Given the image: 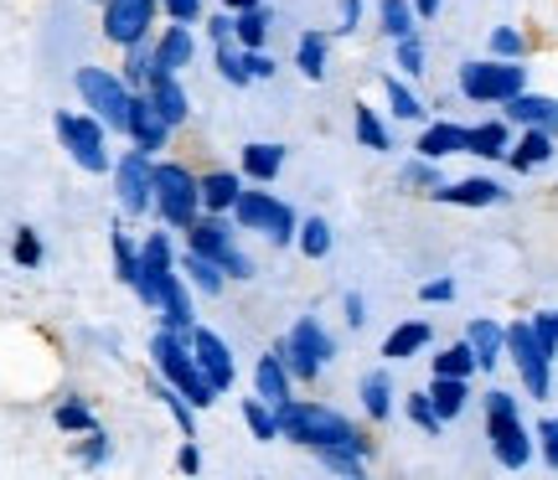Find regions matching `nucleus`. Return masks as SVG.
I'll return each mask as SVG.
<instances>
[{
    "instance_id": "nucleus-1",
    "label": "nucleus",
    "mask_w": 558,
    "mask_h": 480,
    "mask_svg": "<svg viewBox=\"0 0 558 480\" xmlns=\"http://www.w3.org/2000/svg\"><path fill=\"white\" fill-rule=\"evenodd\" d=\"M275 419H279V440L295 444V450H326V444H352V450H362L367 460H373V434L362 429L357 419H347L341 408H331V403H316V398H284L275 403Z\"/></svg>"
},
{
    "instance_id": "nucleus-2",
    "label": "nucleus",
    "mask_w": 558,
    "mask_h": 480,
    "mask_svg": "<svg viewBox=\"0 0 558 480\" xmlns=\"http://www.w3.org/2000/svg\"><path fill=\"white\" fill-rule=\"evenodd\" d=\"M486 450H492V460L501 470H527V465L538 460V434L522 423V398L518 393H507V387H486Z\"/></svg>"
},
{
    "instance_id": "nucleus-3",
    "label": "nucleus",
    "mask_w": 558,
    "mask_h": 480,
    "mask_svg": "<svg viewBox=\"0 0 558 480\" xmlns=\"http://www.w3.org/2000/svg\"><path fill=\"white\" fill-rule=\"evenodd\" d=\"M145 352H150V372H156V378H166L171 387H181V393L192 398V408H197V414H207V408L222 398L218 382L207 378V372L197 367V357H192V341H186V331L156 325Z\"/></svg>"
},
{
    "instance_id": "nucleus-4",
    "label": "nucleus",
    "mask_w": 558,
    "mask_h": 480,
    "mask_svg": "<svg viewBox=\"0 0 558 480\" xmlns=\"http://www.w3.org/2000/svg\"><path fill=\"white\" fill-rule=\"evenodd\" d=\"M73 94H78V103L88 109V114H99V120L109 124V135H114V140H124V135H130V114H135L140 94L124 83L120 67L83 62L78 73H73Z\"/></svg>"
},
{
    "instance_id": "nucleus-5",
    "label": "nucleus",
    "mask_w": 558,
    "mask_h": 480,
    "mask_svg": "<svg viewBox=\"0 0 558 480\" xmlns=\"http://www.w3.org/2000/svg\"><path fill=\"white\" fill-rule=\"evenodd\" d=\"M181 248L207 254V259L228 274V284H248L254 274H259V263H254V254L239 243V227H233L228 212H197V222L181 233Z\"/></svg>"
},
{
    "instance_id": "nucleus-6",
    "label": "nucleus",
    "mask_w": 558,
    "mask_h": 480,
    "mask_svg": "<svg viewBox=\"0 0 558 480\" xmlns=\"http://www.w3.org/2000/svg\"><path fill=\"white\" fill-rule=\"evenodd\" d=\"M52 135H58L62 156L78 165L83 176H109L114 171V150H109V124L99 114H88V109H58L52 114Z\"/></svg>"
},
{
    "instance_id": "nucleus-7",
    "label": "nucleus",
    "mask_w": 558,
    "mask_h": 480,
    "mask_svg": "<svg viewBox=\"0 0 558 480\" xmlns=\"http://www.w3.org/2000/svg\"><path fill=\"white\" fill-rule=\"evenodd\" d=\"M228 218H233V227H239V233H254V238L275 243V248H295L300 212L279 197V192H269V186H254V181H248Z\"/></svg>"
},
{
    "instance_id": "nucleus-8",
    "label": "nucleus",
    "mask_w": 558,
    "mask_h": 480,
    "mask_svg": "<svg viewBox=\"0 0 558 480\" xmlns=\"http://www.w3.org/2000/svg\"><path fill=\"white\" fill-rule=\"evenodd\" d=\"M527 83V62H512V58H471L456 67V94L476 109H501L507 99H518Z\"/></svg>"
},
{
    "instance_id": "nucleus-9",
    "label": "nucleus",
    "mask_w": 558,
    "mask_h": 480,
    "mask_svg": "<svg viewBox=\"0 0 558 480\" xmlns=\"http://www.w3.org/2000/svg\"><path fill=\"white\" fill-rule=\"evenodd\" d=\"M202 212L197 197V165H186L177 156H156V201H150V218L171 233H186Z\"/></svg>"
},
{
    "instance_id": "nucleus-10",
    "label": "nucleus",
    "mask_w": 558,
    "mask_h": 480,
    "mask_svg": "<svg viewBox=\"0 0 558 480\" xmlns=\"http://www.w3.org/2000/svg\"><path fill=\"white\" fill-rule=\"evenodd\" d=\"M275 346L284 352L295 382H320V372L337 361V336H331V325H326L320 316H300Z\"/></svg>"
},
{
    "instance_id": "nucleus-11",
    "label": "nucleus",
    "mask_w": 558,
    "mask_h": 480,
    "mask_svg": "<svg viewBox=\"0 0 558 480\" xmlns=\"http://www.w3.org/2000/svg\"><path fill=\"white\" fill-rule=\"evenodd\" d=\"M507 361L518 367L522 393H527L533 403H548V398H554V357L543 352L538 331H533V320H507Z\"/></svg>"
},
{
    "instance_id": "nucleus-12",
    "label": "nucleus",
    "mask_w": 558,
    "mask_h": 480,
    "mask_svg": "<svg viewBox=\"0 0 558 480\" xmlns=\"http://www.w3.org/2000/svg\"><path fill=\"white\" fill-rule=\"evenodd\" d=\"M160 0H104L99 5V37L124 52V47H140V41H156L160 32Z\"/></svg>"
},
{
    "instance_id": "nucleus-13",
    "label": "nucleus",
    "mask_w": 558,
    "mask_h": 480,
    "mask_svg": "<svg viewBox=\"0 0 558 480\" xmlns=\"http://www.w3.org/2000/svg\"><path fill=\"white\" fill-rule=\"evenodd\" d=\"M114 207H120V218H150V201H156V156H145V150H120L114 156Z\"/></svg>"
},
{
    "instance_id": "nucleus-14",
    "label": "nucleus",
    "mask_w": 558,
    "mask_h": 480,
    "mask_svg": "<svg viewBox=\"0 0 558 480\" xmlns=\"http://www.w3.org/2000/svg\"><path fill=\"white\" fill-rule=\"evenodd\" d=\"M181 269V248L171 238V227H156V233H145L140 238V274H135V300L150 310L160 295V284L171 280Z\"/></svg>"
},
{
    "instance_id": "nucleus-15",
    "label": "nucleus",
    "mask_w": 558,
    "mask_h": 480,
    "mask_svg": "<svg viewBox=\"0 0 558 480\" xmlns=\"http://www.w3.org/2000/svg\"><path fill=\"white\" fill-rule=\"evenodd\" d=\"M186 341H192V357H197V367H202V372H207L213 382H218V393H228V387L239 382V361H233V346H228V341H222L213 325H202V320L192 325V331H186Z\"/></svg>"
},
{
    "instance_id": "nucleus-16",
    "label": "nucleus",
    "mask_w": 558,
    "mask_h": 480,
    "mask_svg": "<svg viewBox=\"0 0 558 480\" xmlns=\"http://www.w3.org/2000/svg\"><path fill=\"white\" fill-rule=\"evenodd\" d=\"M429 201H445V207H507L512 192L497 176H460V181H439Z\"/></svg>"
},
{
    "instance_id": "nucleus-17",
    "label": "nucleus",
    "mask_w": 558,
    "mask_h": 480,
    "mask_svg": "<svg viewBox=\"0 0 558 480\" xmlns=\"http://www.w3.org/2000/svg\"><path fill=\"white\" fill-rule=\"evenodd\" d=\"M150 316H156V325H171V331H192V325H197V290L186 284V274H181V269L160 284Z\"/></svg>"
},
{
    "instance_id": "nucleus-18",
    "label": "nucleus",
    "mask_w": 558,
    "mask_h": 480,
    "mask_svg": "<svg viewBox=\"0 0 558 480\" xmlns=\"http://www.w3.org/2000/svg\"><path fill=\"white\" fill-rule=\"evenodd\" d=\"M156 52V73H186L197 67V26H181V21H166L150 41Z\"/></svg>"
},
{
    "instance_id": "nucleus-19",
    "label": "nucleus",
    "mask_w": 558,
    "mask_h": 480,
    "mask_svg": "<svg viewBox=\"0 0 558 480\" xmlns=\"http://www.w3.org/2000/svg\"><path fill=\"white\" fill-rule=\"evenodd\" d=\"M295 387L300 382H295V372H290L284 352L269 341L259 357H254V393H259L264 403H284V398H295Z\"/></svg>"
},
{
    "instance_id": "nucleus-20",
    "label": "nucleus",
    "mask_w": 558,
    "mask_h": 480,
    "mask_svg": "<svg viewBox=\"0 0 558 480\" xmlns=\"http://www.w3.org/2000/svg\"><path fill=\"white\" fill-rule=\"evenodd\" d=\"M145 99L156 103V114L171 124L177 135L192 124V94H186L181 73H156V78H150V88H145Z\"/></svg>"
},
{
    "instance_id": "nucleus-21",
    "label": "nucleus",
    "mask_w": 558,
    "mask_h": 480,
    "mask_svg": "<svg viewBox=\"0 0 558 480\" xmlns=\"http://www.w3.org/2000/svg\"><path fill=\"white\" fill-rule=\"evenodd\" d=\"M501 114L512 120V130H548V135H558V99H554V94L522 88L518 99L501 103Z\"/></svg>"
},
{
    "instance_id": "nucleus-22",
    "label": "nucleus",
    "mask_w": 558,
    "mask_h": 480,
    "mask_svg": "<svg viewBox=\"0 0 558 480\" xmlns=\"http://www.w3.org/2000/svg\"><path fill=\"white\" fill-rule=\"evenodd\" d=\"M124 140L135 145V150H145V156H166V150H171V140H177V130L160 120L156 103L140 94V99H135V114H130V135H124Z\"/></svg>"
},
{
    "instance_id": "nucleus-23",
    "label": "nucleus",
    "mask_w": 558,
    "mask_h": 480,
    "mask_svg": "<svg viewBox=\"0 0 558 480\" xmlns=\"http://www.w3.org/2000/svg\"><path fill=\"white\" fill-rule=\"evenodd\" d=\"M554 156H558V135H548V130H518L501 165H512L518 176H533L543 165H554Z\"/></svg>"
},
{
    "instance_id": "nucleus-24",
    "label": "nucleus",
    "mask_w": 558,
    "mask_h": 480,
    "mask_svg": "<svg viewBox=\"0 0 558 480\" xmlns=\"http://www.w3.org/2000/svg\"><path fill=\"white\" fill-rule=\"evenodd\" d=\"M248 186L239 165H207L197 171V197H202V212H233L239 192Z\"/></svg>"
},
{
    "instance_id": "nucleus-25",
    "label": "nucleus",
    "mask_w": 558,
    "mask_h": 480,
    "mask_svg": "<svg viewBox=\"0 0 558 480\" xmlns=\"http://www.w3.org/2000/svg\"><path fill=\"white\" fill-rule=\"evenodd\" d=\"M465 130L471 124H460V120H424L414 135V156H429L439 165L450 156H465Z\"/></svg>"
},
{
    "instance_id": "nucleus-26",
    "label": "nucleus",
    "mask_w": 558,
    "mask_h": 480,
    "mask_svg": "<svg viewBox=\"0 0 558 480\" xmlns=\"http://www.w3.org/2000/svg\"><path fill=\"white\" fill-rule=\"evenodd\" d=\"M393 398H399V387H393V372H388V367H367L357 378V403H362V419L367 423L393 419Z\"/></svg>"
},
{
    "instance_id": "nucleus-27",
    "label": "nucleus",
    "mask_w": 558,
    "mask_h": 480,
    "mask_svg": "<svg viewBox=\"0 0 558 480\" xmlns=\"http://www.w3.org/2000/svg\"><path fill=\"white\" fill-rule=\"evenodd\" d=\"M284 160H290V150H284L279 140L239 145V171H243V181H254V186H275L279 171H284Z\"/></svg>"
},
{
    "instance_id": "nucleus-28",
    "label": "nucleus",
    "mask_w": 558,
    "mask_h": 480,
    "mask_svg": "<svg viewBox=\"0 0 558 480\" xmlns=\"http://www.w3.org/2000/svg\"><path fill=\"white\" fill-rule=\"evenodd\" d=\"M429 346H435V325H429V320H418V316H409V320H399V325L383 336L378 357L393 367V361H414L418 352H429Z\"/></svg>"
},
{
    "instance_id": "nucleus-29",
    "label": "nucleus",
    "mask_w": 558,
    "mask_h": 480,
    "mask_svg": "<svg viewBox=\"0 0 558 480\" xmlns=\"http://www.w3.org/2000/svg\"><path fill=\"white\" fill-rule=\"evenodd\" d=\"M512 120L507 114H492V120H476L471 130H465V156L476 160H507V150H512Z\"/></svg>"
},
{
    "instance_id": "nucleus-30",
    "label": "nucleus",
    "mask_w": 558,
    "mask_h": 480,
    "mask_svg": "<svg viewBox=\"0 0 558 480\" xmlns=\"http://www.w3.org/2000/svg\"><path fill=\"white\" fill-rule=\"evenodd\" d=\"M465 341H471V352H476L481 372H497L501 357H507V320L476 316L471 325H465Z\"/></svg>"
},
{
    "instance_id": "nucleus-31",
    "label": "nucleus",
    "mask_w": 558,
    "mask_h": 480,
    "mask_svg": "<svg viewBox=\"0 0 558 480\" xmlns=\"http://www.w3.org/2000/svg\"><path fill=\"white\" fill-rule=\"evenodd\" d=\"M295 73L305 83H326V73H331V32H320V26L300 32V41H295Z\"/></svg>"
},
{
    "instance_id": "nucleus-32",
    "label": "nucleus",
    "mask_w": 558,
    "mask_h": 480,
    "mask_svg": "<svg viewBox=\"0 0 558 480\" xmlns=\"http://www.w3.org/2000/svg\"><path fill=\"white\" fill-rule=\"evenodd\" d=\"M383 99H388V114H393L399 124H424L429 120V103L418 99L414 78H403V73H388V78H383Z\"/></svg>"
},
{
    "instance_id": "nucleus-33",
    "label": "nucleus",
    "mask_w": 558,
    "mask_h": 480,
    "mask_svg": "<svg viewBox=\"0 0 558 480\" xmlns=\"http://www.w3.org/2000/svg\"><path fill=\"white\" fill-rule=\"evenodd\" d=\"M181 274H186V284L197 290L202 300H218L222 290H228V274L207 254H197V248H181Z\"/></svg>"
},
{
    "instance_id": "nucleus-34",
    "label": "nucleus",
    "mask_w": 558,
    "mask_h": 480,
    "mask_svg": "<svg viewBox=\"0 0 558 480\" xmlns=\"http://www.w3.org/2000/svg\"><path fill=\"white\" fill-rule=\"evenodd\" d=\"M429 403H435V414L445 423H456L471 408V378H439V372H429Z\"/></svg>"
},
{
    "instance_id": "nucleus-35",
    "label": "nucleus",
    "mask_w": 558,
    "mask_h": 480,
    "mask_svg": "<svg viewBox=\"0 0 558 480\" xmlns=\"http://www.w3.org/2000/svg\"><path fill=\"white\" fill-rule=\"evenodd\" d=\"M352 135H357V145L373 150V156H388V150H393V130H388V120H383L373 103H357V109H352Z\"/></svg>"
},
{
    "instance_id": "nucleus-36",
    "label": "nucleus",
    "mask_w": 558,
    "mask_h": 480,
    "mask_svg": "<svg viewBox=\"0 0 558 480\" xmlns=\"http://www.w3.org/2000/svg\"><path fill=\"white\" fill-rule=\"evenodd\" d=\"M52 429L68 434V440H78L88 429H99V414H94V403L83 398V393H68V398H58V408H52Z\"/></svg>"
},
{
    "instance_id": "nucleus-37",
    "label": "nucleus",
    "mask_w": 558,
    "mask_h": 480,
    "mask_svg": "<svg viewBox=\"0 0 558 480\" xmlns=\"http://www.w3.org/2000/svg\"><path fill=\"white\" fill-rule=\"evenodd\" d=\"M331 248H337V227L320 218H300V233H295V254L300 259H311V263H320V259H331Z\"/></svg>"
},
{
    "instance_id": "nucleus-38",
    "label": "nucleus",
    "mask_w": 558,
    "mask_h": 480,
    "mask_svg": "<svg viewBox=\"0 0 558 480\" xmlns=\"http://www.w3.org/2000/svg\"><path fill=\"white\" fill-rule=\"evenodd\" d=\"M109 263H114V280L124 290H135V274H140V243L124 233V222H109Z\"/></svg>"
},
{
    "instance_id": "nucleus-39",
    "label": "nucleus",
    "mask_w": 558,
    "mask_h": 480,
    "mask_svg": "<svg viewBox=\"0 0 558 480\" xmlns=\"http://www.w3.org/2000/svg\"><path fill=\"white\" fill-rule=\"evenodd\" d=\"M311 460H316L320 470L341 476V480H362L367 476V465H373L362 450H352V444H326V450H311Z\"/></svg>"
},
{
    "instance_id": "nucleus-40",
    "label": "nucleus",
    "mask_w": 558,
    "mask_h": 480,
    "mask_svg": "<svg viewBox=\"0 0 558 480\" xmlns=\"http://www.w3.org/2000/svg\"><path fill=\"white\" fill-rule=\"evenodd\" d=\"M439 181H445V171H439V160H429V156H409L399 165V192H409V197H435Z\"/></svg>"
},
{
    "instance_id": "nucleus-41",
    "label": "nucleus",
    "mask_w": 558,
    "mask_h": 480,
    "mask_svg": "<svg viewBox=\"0 0 558 480\" xmlns=\"http://www.w3.org/2000/svg\"><path fill=\"white\" fill-rule=\"evenodd\" d=\"M429 372H439V378H476V352H471V341L460 336L450 341V346H439L435 357H429Z\"/></svg>"
},
{
    "instance_id": "nucleus-42",
    "label": "nucleus",
    "mask_w": 558,
    "mask_h": 480,
    "mask_svg": "<svg viewBox=\"0 0 558 480\" xmlns=\"http://www.w3.org/2000/svg\"><path fill=\"white\" fill-rule=\"evenodd\" d=\"M269 32H275V11L269 5H248L233 16V41L239 47H269Z\"/></svg>"
},
{
    "instance_id": "nucleus-43",
    "label": "nucleus",
    "mask_w": 558,
    "mask_h": 480,
    "mask_svg": "<svg viewBox=\"0 0 558 480\" xmlns=\"http://www.w3.org/2000/svg\"><path fill=\"white\" fill-rule=\"evenodd\" d=\"M239 414H243V429H248V440H259V444H275V440H279L275 403H264L259 393H254V398L239 403Z\"/></svg>"
},
{
    "instance_id": "nucleus-44",
    "label": "nucleus",
    "mask_w": 558,
    "mask_h": 480,
    "mask_svg": "<svg viewBox=\"0 0 558 480\" xmlns=\"http://www.w3.org/2000/svg\"><path fill=\"white\" fill-rule=\"evenodd\" d=\"M378 32L388 41H399V37H409V32H418L414 0H378Z\"/></svg>"
},
{
    "instance_id": "nucleus-45",
    "label": "nucleus",
    "mask_w": 558,
    "mask_h": 480,
    "mask_svg": "<svg viewBox=\"0 0 558 480\" xmlns=\"http://www.w3.org/2000/svg\"><path fill=\"white\" fill-rule=\"evenodd\" d=\"M73 460L83 465V470H104V465L114 460V434L109 429H88V434H78V444H73Z\"/></svg>"
},
{
    "instance_id": "nucleus-46",
    "label": "nucleus",
    "mask_w": 558,
    "mask_h": 480,
    "mask_svg": "<svg viewBox=\"0 0 558 480\" xmlns=\"http://www.w3.org/2000/svg\"><path fill=\"white\" fill-rule=\"evenodd\" d=\"M213 67H218V78L228 83V88H248V83H254L239 41H218V47H213Z\"/></svg>"
},
{
    "instance_id": "nucleus-47",
    "label": "nucleus",
    "mask_w": 558,
    "mask_h": 480,
    "mask_svg": "<svg viewBox=\"0 0 558 480\" xmlns=\"http://www.w3.org/2000/svg\"><path fill=\"white\" fill-rule=\"evenodd\" d=\"M527 52H533V41H527V32L522 26H492L486 32V58H512V62H527Z\"/></svg>"
},
{
    "instance_id": "nucleus-48",
    "label": "nucleus",
    "mask_w": 558,
    "mask_h": 480,
    "mask_svg": "<svg viewBox=\"0 0 558 480\" xmlns=\"http://www.w3.org/2000/svg\"><path fill=\"white\" fill-rule=\"evenodd\" d=\"M120 73H124V83H130L135 94H145V88H150V78H156V52H150V41L124 47V52H120Z\"/></svg>"
},
{
    "instance_id": "nucleus-49",
    "label": "nucleus",
    "mask_w": 558,
    "mask_h": 480,
    "mask_svg": "<svg viewBox=\"0 0 558 480\" xmlns=\"http://www.w3.org/2000/svg\"><path fill=\"white\" fill-rule=\"evenodd\" d=\"M41 259H47V243H41V233L32 227V222H21L16 233H11V263L32 274V269H41Z\"/></svg>"
},
{
    "instance_id": "nucleus-50",
    "label": "nucleus",
    "mask_w": 558,
    "mask_h": 480,
    "mask_svg": "<svg viewBox=\"0 0 558 480\" xmlns=\"http://www.w3.org/2000/svg\"><path fill=\"white\" fill-rule=\"evenodd\" d=\"M393 67H399L403 78H424V73H429V47H424L418 32H409V37L393 41Z\"/></svg>"
},
{
    "instance_id": "nucleus-51",
    "label": "nucleus",
    "mask_w": 558,
    "mask_h": 480,
    "mask_svg": "<svg viewBox=\"0 0 558 480\" xmlns=\"http://www.w3.org/2000/svg\"><path fill=\"white\" fill-rule=\"evenodd\" d=\"M403 414H409V423H414V429H424V434H445V419H439L435 403H429V387L403 393Z\"/></svg>"
},
{
    "instance_id": "nucleus-52",
    "label": "nucleus",
    "mask_w": 558,
    "mask_h": 480,
    "mask_svg": "<svg viewBox=\"0 0 558 480\" xmlns=\"http://www.w3.org/2000/svg\"><path fill=\"white\" fill-rule=\"evenodd\" d=\"M207 11H213V0H160V16L181 21V26H202Z\"/></svg>"
},
{
    "instance_id": "nucleus-53",
    "label": "nucleus",
    "mask_w": 558,
    "mask_h": 480,
    "mask_svg": "<svg viewBox=\"0 0 558 480\" xmlns=\"http://www.w3.org/2000/svg\"><path fill=\"white\" fill-rule=\"evenodd\" d=\"M362 16H367V0H337V26H331V37H357Z\"/></svg>"
},
{
    "instance_id": "nucleus-54",
    "label": "nucleus",
    "mask_w": 558,
    "mask_h": 480,
    "mask_svg": "<svg viewBox=\"0 0 558 480\" xmlns=\"http://www.w3.org/2000/svg\"><path fill=\"white\" fill-rule=\"evenodd\" d=\"M533 434H538V460L548 465V470H558V414L533 423Z\"/></svg>"
},
{
    "instance_id": "nucleus-55",
    "label": "nucleus",
    "mask_w": 558,
    "mask_h": 480,
    "mask_svg": "<svg viewBox=\"0 0 558 480\" xmlns=\"http://www.w3.org/2000/svg\"><path fill=\"white\" fill-rule=\"evenodd\" d=\"M456 295H460V284L450 274H435V280L418 284V300L424 305H456Z\"/></svg>"
},
{
    "instance_id": "nucleus-56",
    "label": "nucleus",
    "mask_w": 558,
    "mask_h": 480,
    "mask_svg": "<svg viewBox=\"0 0 558 480\" xmlns=\"http://www.w3.org/2000/svg\"><path fill=\"white\" fill-rule=\"evenodd\" d=\"M202 32H207V41H213V47H218V41H233V11H207V16H202Z\"/></svg>"
},
{
    "instance_id": "nucleus-57",
    "label": "nucleus",
    "mask_w": 558,
    "mask_h": 480,
    "mask_svg": "<svg viewBox=\"0 0 558 480\" xmlns=\"http://www.w3.org/2000/svg\"><path fill=\"white\" fill-rule=\"evenodd\" d=\"M243 58H248V73H254V83L279 78V62L269 58V47H243Z\"/></svg>"
},
{
    "instance_id": "nucleus-58",
    "label": "nucleus",
    "mask_w": 558,
    "mask_h": 480,
    "mask_svg": "<svg viewBox=\"0 0 558 480\" xmlns=\"http://www.w3.org/2000/svg\"><path fill=\"white\" fill-rule=\"evenodd\" d=\"M341 320H347L352 331H362V325H367V300H362L357 290H347V295H341Z\"/></svg>"
},
{
    "instance_id": "nucleus-59",
    "label": "nucleus",
    "mask_w": 558,
    "mask_h": 480,
    "mask_svg": "<svg viewBox=\"0 0 558 480\" xmlns=\"http://www.w3.org/2000/svg\"><path fill=\"white\" fill-rule=\"evenodd\" d=\"M202 450H197V440H181V450H177V470L181 476H202Z\"/></svg>"
},
{
    "instance_id": "nucleus-60",
    "label": "nucleus",
    "mask_w": 558,
    "mask_h": 480,
    "mask_svg": "<svg viewBox=\"0 0 558 480\" xmlns=\"http://www.w3.org/2000/svg\"><path fill=\"white\" fill-rule=\"evenodd\" d=\"M414 11H418V21H435L445 11V0H414Z\"/></svg>"
},
{
    "instance_id": "nucleus-61",
    "label": "nucleus",
    "mask_w": 558,
    "mask_h": 480,
    "mask_svg": "<svg viewBox=\"0 0 558 480\" xmlns=\"http://www.w3.org/2000/svg\"><path fill=\"white\" fill-rule=\"evenodd\" d=\"M213 5H222V11H233V16H239V11H248V5H264V0H213Z\"/></svg>"
},
{
    "instance_id": "nucleus-62",
    "label": "nucleus",
    "mask_w": 558,
    "mask_h": 480,
    "mask_svg": "<svg viewBox=\"0 0 558 480\" xmlns=\"http://www.w3.org/2000/svg\"><path fill=\"white\" fill-rule=\"evenodd\" d=\"M548 325H554V336H558V310H548Z\"/></svg>"
},
{
    "instance_id": "nucleus-63",
    "label": "nucleus",
    "mask_w": 558,
    "mask_h": 480,
    "mask_svg": "<svg viewBox=\"0 0 558 480\" xmlns=\"http://www.w3.org/2000/svg\"><path fill=\"white\" fill-rule=\"evenodd\" d=\"M88 5H94V11H99V5H104V0H88Z\"/></svg>"
}]
</instances>
